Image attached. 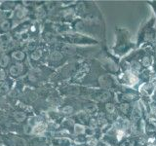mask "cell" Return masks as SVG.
Listing matches in <instances>:
<instances>
[{
    "label": "cell",
    "mask_w": 156,
    "mask_h": 146,
    "mask_svg": "<svg viewBox=\"0 0 156 146\" xmlns=\"http://www.w3.org/2000/svg\"><path fill=\"white\" fill-rule=\"evenodd\" d=\"M66 35V40H67L71 44H89L93 43L95 41L90 39L89 37H86L85 35H82V34H63Z\"/></svg>",
    "instance_id": "obj_1"
},
{
    "label": "cell",
    "mask_w": 156,
    "mask_h": 146,
    "mask_svg": "<svg viewBox=\"0 0 156 146\" xmlns=\"http://www.w3.org/2000/svg\"><path fill=\"white\" fill-rule=\"evenodd\" d=\"M26 72V66L23 63H13V64L9 67V75L13 78H18L20 76L23 75V73Z\"/></svg>",
    "instance_id": "obj_2"
},
{
    "label": "cell",
    "mask_w": 156,
    "mask_h": 146,
    "mask_svg": "<svg viewBox=\"0 0 156 146\" xmlns=\"http://www.w3.org/2000/svg\"><path fill=\"white\" fill-rule=\"evenodd\" d=\"M47 130V124L44 122H38L32 127V134H41Z\"/></svg>",
    "instance_id": "obj_3"
},
{
    "label": "cell",
    "mask_w": 156,
    "mask_h": 146,
    "mask_svg": "<svg viewBox=\"0 0 156 146\" xmlns=\"http://www.w3.org/2000/svg\"><path fill=\"white\" fill-rule=\"evenodd\" d=\"M11 57L14 61H16L19 63H22V61H26L27 55H26V53L21 50H16V51H13V53L11 54Z\"/></svg>",
    "instance_id": "obj_4"
},
{
    "label": "cell",
    "mask_w": 156,
    "mask_h": 146,
    "mask_svg": "<svg viewBox=\"0 0 156 146\" xmlns=\"http://www.w3.org/2000/svg\"><path fill=\"white\" fill-rule=\"evenodd\" d=\"M62 58H63V56H62V54L61 52H58V51H53L50 54V56H49V61H50L52 64L54 65L55 63L60 62L62 60Z\"/></svg>",
    "instance_id": "obj_5"
},
{
    "label": "cell",
    "mask_w": 156,
    "mask_h": 146,
    "mask_svg": "<svg viewBox=\"0 0 156 146\" xmlns=\"http://www.w3.org/2000/svg\"><path fill=\"white\" fill-rule=\"evenodd\" d=\"M27 14H28L27 9L24 8L23 6H21V5H19V6L16 8V10H15L14 16L16 17L17 19H22L23 18H26Z\"/></svg>",
    "instance_id": "obj_6"
},
{
    "label": "cell",
    "mask_w": 156,
    "mask_h": 146,
    "mask_svg": "<svg viewBox=\"0 0 156 146\" xmlns=\"http://www.w3.org/2000/svg\"><path fill=\"white\" fill-rule=\"evenodd\" d=\"M10 56H8L7 54H2L0 56V69H4V68L8 67L10 63Z\"/></svg>",
    "instance_id": "obj_7"
},
{
    "label": "cell",
    "mask_w": 156,
    "mask_h": 146,
    "mask_svg": "<svg viewBox=\"0 0 156 146\" xmlns=\"http://www.w3.org/2000/svg\"><path fill=\"white\" fill-rule=\"evenodd\" d=\"M43 57V51L41 49H35L31 54L29 57H30V61H38L39 60H41Z\"/></svg>",
    "instance_id": "obj_8"
},
{
    "label": "cell",
    "mask_w": 156,
    "mask_h": 146,
    "mask_svg": "<svg viewBox=\"0 0 156 146\" xmlns=\"http://www.w3.org/2000/svg\"><path fill=\"white\" fill-rule=\"evenodd\" d=\"M10 91V85L6 80H0V96L8 94Z\"/></svg>",
    "instance_id": "obj_9"
},
{
    "label": "cell",
    "mask_w": 156,
    "mask_h": 146,
    "mask_svg": "<svg viewBox=\"0 0 156 146\" xmlns=\"http://www.w3.org/2000/svg\"><path fill=\"white\" fill-rule=\"evenodd\" d=\"M12 27V23L10 22V19H5L0 23V30L2 32H8Z\"/></svg>",
    "instance_id": "obj_10"
},
{
    "label": "cell",
    "mask_w": 156,
    "mask_h": 146,
    "mask_svg": "<svg viewBox=\"0 0 156 146\" xmlns=\"http://www.w3.org/2000/svg\"><path fill=\"white\" fill-rule=\"evenodd\" d=\"M14 120L21 123V122H23L27 120V113L24 112H15L14 113Z\"/></svg>",
    "instance_id": "obj_11"
},
{
    "label": "cell",
    "mask_w": 156,
    "mask_h": 146,
    "mask_svg": "<svg viewBox=\"0 0 156 146\" xmlns=\"http://www.w3.org/2000/svg\"><path fill=\"white\" fill-rule=\"evenodd\" d=\"M62 112L63 114L69 115V114H72L73 112H74V109H73L72 105H65L62 108Z\"/></svg>",
    "instance_id": "obj_12"
},
{
    "label": "cell",
    "mask_w": 156,
    "mask_h": 146,
    "mask_svg": "<svg viewBox=\"0 0 156 146\" xmlns=\"http://www.w3.org/2000/svg\"><path fill=\"white\" fill-rule=\"evenodd\" d=\"M23 134H32V125L27 123L23 127Z\"/></svg>",
    "instance_id": "obj_13"
},
{
    "label": "cell",
    "mask_w": 156,
    "mask_h": 146,
    "mask_svg": "<svg viewBox=\"0 0 156 146\" xmlns=\"http://www.w3.org/2000/svg\"><path fill=\"white\" fill-rule=\"evenodd\" d=\"M36 42H34V41H30V42H28L27 43V46H26V50L27 51H34L36 49Z\"/></svg>",
    "instance_id": "obj_14"
},
{
    "label": "cell",
    "mask_w": 156,
    "mask_h": 146,
    "mask_svg": "<svg viewBox=\"0 0 156 146\" xmlns=\"http://www.w3.org/2000/svg\"><path fill=\"white\" fill-rule=\"evenodd\" d=\"M14 146H27V142L23 138H16L14 139Z\"/></svg>",
    "instance_id": "obj_15"
}]
</instances>
